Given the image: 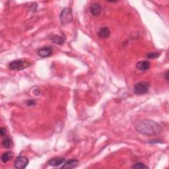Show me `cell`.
Returning <instances> with one entry per match:
<instances>
[{
  "label": "cell",
  "mask_w": 169,
  "mask_h": 169,
  "mask_svg": "<svg viewBox=\"0 0 169 169\" xmlns=\"http://www.w3.org/2000/svg\"><path fill=\"white\" fill-rule=\"evenodd\" d=\"M97 35L100 39H108L110 35V31L108 27L100 28L97 33Z\"/></svg>",
  "instance_id": "9"
},
{
  "label": "cell",
  "mask_w": 169,
  "mask_h": 169,
  "mask_svg": "<svg viewBox=\"0 0 169 169\" xmlns=\"http://www.w3.org/2000/svg\"><path fill=\"white\" fill-rule=\"evenodd\" d=\"M79 164V161L77 159H70L67 161H66L63 163V165L62 167V168H75Z\"/></svg>",
  "instance_id": "11"
},
{
  "label": "cell",
  "mask_w": 169,
  "mask_h": 169,
  "mask_svg": "<svg viewBox=\"0 0 169 169\" xmlns=\"http://www.w3.org/2000/svg\"><path fill=\"white\" fill-rule=\"evenodd\" d=\"M13 153L11 151H8L6 153H4L3 154L2 156V161L3 163H6L10 159H11V158L13 157Z\"/></svg>",
  "instance_id": "13"
},
{
  "label": "cell",
  "mask_w": 169,
  "mask_h": 169,
  "mask_svg": "<svg viewBox=\"0 0 169 169\" xmlns=\"http://www.w3.org/2000/svg\"><path fill=\"white\" fill-rule=\"evenodd\" d=\"M2 145L5 149H10L13 146V141L9 137L5 138L2 141Z\"/></svg>",
  "instance_id": "14"
},
{
  "label": "cell",
  "mask_w": 169,
  "mask_h": 169,
  "mask_svg": "<svg viewBox=\"0 0 169 169\" xmlns=\"http://www.w3.org/2000/svg\"><path fill=\"white\" fill-rule=\"evenodd\" d=\"M150 84L147 81L137 82L134 88V93L137 95H142L149 93Z\"/></svg>",
  "instance_id": "3"
},
{
  "label": "cell",
  "mask_w": 169,
  "mask_h": 169,
  "mask_svg": "<svg viewBox=\"0 0 169 169\" xmlns=\"http://www.w3.org/2000/svg\"><path fill=\"white\" fill-rule=\"evenodd\" d=\"M160 56V54L158 52H149L147 54V57L149 59H156Z\"/></svg>",
  "instance_id": "15"
},
{
  "label": "cell",
  "mask_w": 169,
  "mask_h": 169,
  "mask_svg": "<svg viewBox=\"0 0 169 169\" xmlns=\"http://www.w3.org/2000/svg\"><path fill=\"white\" fill-rule=\"evenodd\" d=\"M32 63L26 60H17L11 62L9 65V69L13 71H21L30 67Z\"/></svg>",
  "instance_id": "2"
},
{
  "label": "cell",
  "mask_w": 169,
  "mask_h": 169,
  "mask_svg": "<svg viewBox=\"0 0 169 169\" xmlns=\"http://www.w3.org/2000/svg\"><path fill=\"white\" fill-rule=\"evenodd\" d=\"M6 134H7L6 129L4 128H1V130H0V135H1L2 136H5V135H6Z\"/></svg>",
  "instance_id": "17"
},
{
  "label": "cell",
  "mask_w": 169,
  "mask_h": 169,
  "mask_svg": "<svg viewBox=\"0 0 169 169\" xmlns=\"http://www.w3.org/2000/svg\"><path fill=\"white\" fill-rule=\"evenodd\" d=\"M151 63L147 60H142L137 63L136 67L141 71H146L150 68Z\"/></svg>",
  "instance_id": "8"
},
{
  "label": "cell",
  "mask_w": 169,
  "mask_h": 169,
  "mask_svg": "<svg viewBox=\"0 0 169 169\" xmlns=\"http://www.w3.org/2000/svg\"><path fill=\"white\" fill-rule=\"evenodd\" d=\"M89 10H90V12H91V13L93 16H98L100 13H101V11H102L101 5L98 3H92L91 5H90Z\"/></svg>",
  "instance_id": "6"
},
{
  "label": "cell",
  "mask_w": 169,
  "mask_h": 169,
  "mask_svg": "<svg viewBox=\"0 0 169 169\" xmlns=\"http://www.w3.org/2000/svg\"><path fill=\"white\" fill-rule=\"evenodd\" d=\"M132 168H136V169H143V168H148L149 167L145 165L142 162H136L134 166H132Z\"/></svg>",
  "instance_id": "16"
},
{
  "label": "cell",
  "mask_w": 169,
  "mask_h": 169,
  "mask_svg": "<svg viewBox=\"0 0 169 169\" xmlns=\"http://www.w3.org/2000/svg\"><path fill=\"white\" fill-rule=\"evenodd\" d=\"M26 103H27V104L29 106H33V105L35 104V100H29Z\"/></svg>",
  "instance_id": "18"
},
{
  "label": "cell",
  "mask_w": 169,
  "mask_h": 169,
  "mask_svg": "<svg viewBox=\"0 0 169 169\" xmlns=\"http://www.w3.org/2000/svg\"><path fill=\"white\" fill-rule=\"evenodd\" d=\"M66 162V159L62 157H55L53 158L48 161L49 165L52 167H58Z\"/></svg>",
  "instance_id": "10"
},
{
  "label": "cell",
  "mask_w": 169,
  "mask_h": 169,
  "mask_svg": "<svg viewBox=\"0 0 169 169\" xmlns=\"http://www.w3.org/2000/svg\"><path fill=\"white\" fill-rule=\"evenodd\" d=\"M52 54V50L50 47L47 46L41 48L38 50V55L41 57H47L51 56Z\"/></svg>",
  "instance_id": "7"
},
{
  "label": "cell",
  "mask_w": 169,
  "mask_h": 169,
  "mask_svg": "<svg viewBox=\"0 0 169 169\" xmlns=\"http://www.w3.org/2000/svg\"><path fill=\"white\" fill-rule=\"evenodd\" d=\"M134 128L139 133L146 135H157L162 131L161 126L154 121L140 119L134 123Z\"/></svg>",
  "instance_id": "1"
},
{
  "label": "cell",
  "mask_w": 169,
  "mask_h": 169,
  "mask_svg": "<svg viewBox=\"0 0 169 169\" xmlns=\"http://www.w3.org/2000/svg\"><path fill=\"white\" fill-rule=\"evenodd\" d=\"M165 78L167 81H168V71H167L165 74Z\"/></svg>",
  "instance_id": "19"
},
{
  "label": "cell",
  "mask_w": 169,
  "mask_h": 169,
  "mask_svg": "<svg viewBox=\"0 0 169 169\" xmlns=\"http://www.w3.org/2000/svg\"><path fill=\"white\" fill-rule=\"evenodd\" d=\"M29 161L27 157L24 156H19L15 161L14 165L16 168L18 169H23L27 167Z\"/></svg>",
  "instance_id": "5"
},
{
  "label": "cell",
  "mask_w": 169,
  "mask_h": 169,
  "mask_svg": "<svg viewBox=\"0 0 169 169\" xmlns=\"http://www.w3.org/2000/svg\"><path fill=\"white\" fill-rule=\"evenodd\" d=\"M51 40L56 44L62 45L66 40V37L60 35H54L51 38Z\"/></svg>",
  "instance_id": "12"
},
{
  "label": "cell",
  "mask_w": 169,
  "mask_h": 169,
  "mask_svg": "<svg viewBox=\"0 0 169 169\" xmlns=\"http://www.w3.org/2000/svg\"><path fill=\"white\" fill-rule=\"evenodd\" d=\"M60 19L61 23L63 25L71 22L73 20V15L71 9L67 7L63 9L60 15Z\"/></svg>",
  "instance_id": "4"
}]
</instances>
